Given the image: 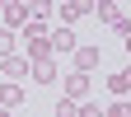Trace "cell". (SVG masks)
I'll use <instances>...</instances> for the list:
<instances>
[{
	"instance_id": "1",
	"label": "cell",
	"mask_w": 131,
	"mask_h": 117,
	"mask_svg": "<svg viewBox=\"0 0 131 117\" xmlns=\"http://www.w3.org/2000/svg\"><path fill=\"white\" fill-rule=\"evenodd\" d=\"M89 84H94L89 75H80V70H66V80H61V98H70V103H84Z\"/></svg>"
},
{
	"instance_id": "2",
	"label": "cell",
	"mask_w": 131,
	"mask_h": 117,
	"mask_svg": "<svg viewBox=\"0 0 131 117\" xmlns=\"http://www.w3.org/2000/svg\"><path fill=\"white\" fill-rule=\"evenodd\" d=\"M47 47H52V56L75 52V47H80V42H75V28H61V24H56V28H47Z\"/></svg>"
},
{
	"instance_id": "3",
	"label": "cell",
	"mask_w": 131,
	"mask_h": 117,
	"mask_svg": "<svg viewBox=\"0 0 131 117\" xmlns=\"http://www.w3.org/2000/svg\"><path fill=\"white\" fill-rule=\"evenodd\" d=\"M28 70H33V66H28V61H24L19 52L0 61V75H5V84H24V80H28Z\"/></svg>"
},
{
	"instance_id": "4",
	"label": "cell",
	"mask_w": 131,
	"mask_h": 117,
	"mask_svg": "<svg viewBox=\"0 0 131 117\" xmlns=\"http://www.w3.org/2000/svg\"><path fill=\"white\" fill-rule=\"evenodd\" d=\"M0 19H5L9 33H19V28L28 24V5H24V0H5V5H0Z\"/></svg>"
},
{
	"instance_id": "5",
	"label": "cell",
	"mask_w": 131,
	"mask_h": 117,
	"mask_svg": "<svg viewBox=\"0 0 131 117\" xmlns=\"http://www.w3.org/2000/svg\"><path fill=\"white\" fill-rule=\"evenodd\" d=\"M56 14H61V28H70V24H80V19H84V14H94V9H89V0H61Z\"/></svg>"
},
{
	"instance_id": "6",
	"label": "cell",
	"mask_w": 131,
	"mask_h": 117,
	"mask_svg": "<svg viewBox=\"0 0 131 117\" xmlns=\"http://www.w3.org/2000/svg\"><path fill=\"white\" fill-rule=\"evenodd\" d=\"M98 66H103V52H98V47H75V70L80 75L98 70Z\"/></svg>"
},
{
	"instance_id": "7",
	"label": "cell",
	"mask_w": 131,
	"mask_h": 117,
	"mask_svg": "<svg viewBox=\"0 0 131 117\" xmlns=\"http://www.w3.org/2000/svg\"><path fill=\"white\" fill-rule=\"evenodd\" d=\"M28 80H33V84H47V89H52L56 80H61V70H56V61H42V66H33V70H28Z\"/></svg>"
},
{
	"instance_id": "8",
	"label": "cell",
	"mask_w": 131,
	"mask_h": 117,
	"mask_svg": "<svg viewBox=\"0 0 131 117\" xmlns=\"http://www.w3.org/2000/svg\"><path fill=\"white\" fill-rule=\"evenodd\" d=\"M108 94H112V98L131 94V66H126V70H112V75H108Z\"/></svg>"
},
{
	"instance_id": "9",
	"label": "cell",
	"mask_w": 131,
	"mask_h": 117,
	"mask_svg": "<svg viewBox=\"0 0 131 117\" xmlns=\"http://www.w3.org/2000/svg\"><path fill=\"white\" fill-rule=\"evenodd\" d=\"M0 108H24V84H0Z\"/></svg>"
},
{
	"instance_id": "10",
	"label": "cell",
	"mask_w": 131,
	"mask_h": 117,
	"mask_svg": "<svg viewBox=\"0 0 131 117\" xmlns=\"http://www.w3.org/2000/svg\"><path fill=\"white\" fill-rule=\"evenodd\" d=\"M89 9H94V14H98V19H103V24H117V14H122L117 5H112V0H94V5H89Z\"/></svg>"
},
{
	"instance_id": "11",
	"label": "cell",
	"mask_w": 131,
	"mask_h": 117,
	"mask_svg": "<svg viewBox=\"0 0 131 117\" xmlns=\"http://www.w3.org/2000/svg\"><path fill=\"white\" fill-rule=\"evenodd\" d=\"M14 47H19V33L0 28V61H5V56H14Z\"/></svg>"
},
{
	"instance_id": "12",
	"label": "cell",
	"mask_w": 131,
	"mask_h": 117,
	"mask_svg": "<svg viewBox=\"0 0 131 117\" xmlns=\"http://www.w3.org/2000/svg\"><path fill=\"white\" fill-rule=\"evenodd\" d=\"M103 117H131V103L126 98H112V103L103 108Z\"/></svg>"
},
{
	"instance_id": "13",
	"label": "cell",
	"mask_w": 131,
	"mask_h": 117,
	"mask_svg": "<svg viewBox=\"0 0 131 117\" xmlns=\"http://www.w3.org/2000/svg\"><path fill=\"white\" fill-rule=\"evenodd\" d=\"M80 103H70V98H56V117H75Z\"/></svg>"
},
{
	"instance_id": "14",
	"label": "cell",
	"mask_w": 131,
	"mask_h": 117,
	"mask_svg": "<svg viewBox=\"0 0 131 117\" xmlns=\"http://www.w3.org/2000/svg\"><path fill=\"white\" fill-rule=\"evenodd\" d=\"M75 117H103V108H98V103H80V112Z\"/></svg>"
},
{
	"instance_id": "15",
	"label": "cell",
	"mask_w": 131,
	"mask_h": 117,
	"mask_svg": "<svg viewBox=\"0 0 131 117\" xmlns=\"http://www.w3.org/2000/svg\"><path fill=\"white\" fill-rule=\"evenodd\" d=\"M122 47H126V56H131V33H126V38H122Z\"/></svg>"
},
{
	"instance_id": "16",
	"label": "cell",
	"mask_w": 131,
	"mask_h": 117,
	"mask_svg": "<svg viewBox=\"0 0 131 117\" xmlns=\"http://www.w3.org/2000/svg\"><path fill=\"white\" fill-rule=\"evenodd\" d=\"M0 117H14V112H5V108H0Z\"/></svg>"
}]
</instances>
